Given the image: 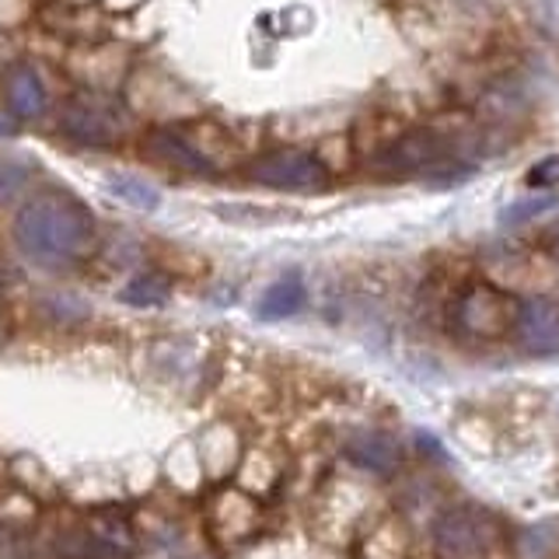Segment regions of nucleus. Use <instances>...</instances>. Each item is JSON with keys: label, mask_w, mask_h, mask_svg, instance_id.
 <instances>
[{"label": "nucleus", "mask_w": 559, "mask_h": 559, "mask_svg": "<svg viewBox=\"0 0 559 559\" xmlns=\"http://www.w3.org/2000/svg\"><path fill=\"white\" fill-rule=\"evenodd\" d=\"M556 206V197H532V200H518V203H511L500 214V224H507V227H514V224H524V221H532V217H538V214H546V210H552Z\"/></svg>", "instance_id": "obj_16"}, {"label": "nucleus", "mask_w": 559, "mask_h": 559, "mask_svg": "<svg viewBox=\"0 0 559 559\" xmlns=\"http://www.w3.org/2000/svg\"><path fill=\"white\" fill-rule=\"evenodd\" d=\"M60 559H122V546L109 532H70L60 542Z\"/></svg>", "instance_id": "obj_11"}, {"label": "nucleus", "mask_w": 559, "mask_h": 559, "mask_svg": "<svg viewBox=\"0 0 559 559\" xmlns=\"http://www.w3.org/2000/svg\"><path fill=\"white\" fill-rule=\"evenodd\" d=\"M14 241L39 266H67L95 245V221L67 192H39L17 210Z\"/></svg>", "instance_id": "obj_1"}, {"label": "nucleus", "mask_w": 559, "mask_h": 559, "mask_svg": "<svg viewBox=\"0 0 559 559\" xmlns=\"http://www.w3.org/2000/svg\"><path fill=\"white\" fill-rule=\"evenodd\" d=\"M147 147H154L157 154L165 157V162L179 165V168H186V171H214V162H210L206 154H200V151L192 147L186 136H179V133H168V130L151 133V136H147Z\"/></svg>", "instance_id": "obj_10"}, {"label": "nucleus", "mask_w": 559, "mask_h": 559, "mask_svg": "<svg viewBox=\"0 0 559 559\" xmlns=\"http://www.w3.org/2000/svg\"><path fill=\"white\" fill-rule=\"evenodd\" d=\"M459 319L465 329L479 332V336H493V332L503 325V297L497 290H472L468 297H462Z\"/></svg>", "instance_id": "obj_8"}, {"label": "nucleus", "mask_w": 559, "mask_h": 559, "mask_svg": "<svg viewBox=\"0 0 559 559\" xmlns=\"http://www.w3.org/2000/svg\"><path fill=\"white\" fill-rule=\"evenodd\" d=\"M514 332L521 349L535 357L559 354V308L546 297H524L514 305Z\"/></svg>", "instance_id": "obj_4"}, {"label": "nucleus", "mask_w": 559, "mask_h": 559, "mask_svg": "<svg viewBox=\"0 0 559 559\" xmlns=\"http://www.w3.org/2000/svg\"><path fill=\"white\" fill-rule=\"evenodd\" d=\"M14 130H11V122L8 119H0V136H11Z\"/></svg>", "instance_id": "obj_20"}, {"label": "nucleus", "mask_w": 559, "mask_h": 559, "mask_svg": "<svg viewBox=\"0 0 559 559\" xmlns=\"http://www.w3.org/2000/svg\"><path fill=\"white\" fill-rule=\"evenodd\" d=\"M528 182H532L535 189H542V186H559V157H549V162L535 165V168L528 171Z\"/></svg>", "instance_id": "obj_19"}, {"label": "nucleus", "mask_w": 559, "mask_h": 559, "mask_svg": "<svg viewBox=\"0 0 559 559\" xmlns=\"http://www.w3.org/2000/svg\"><path fill=\"white\" fill-rule=\"evenodd\" d=\"M105 189L112 192L116 200L130 203L136 210H157L162 206V192H157L154 186H147L144 179H136V175H127V171H105L102 175Z\"/></svg>", "instance_id": "obj_12"}, {"label": "nucleus", "mask_w": 559, "mask_h": 559, "mask_svg": "<svg viewBox=\"0 0 559 559\" xmlns=\"http://www.w3.org/2000/svg\"><path fill=\"white\" fill-rule=\"evenodd\" d=\"M25 186H28V171L8 162V157H0V203H14L25 192Z\"/></svg>", "instance_id": "obj_17"}, {"label": "nucleus", "mask_w": 559, "mask_h": 559, "mask_svg": "<svg viewBox=\"0 0 559 559\" xmlns=\"http://www.w3.org/2000/svg\"><path fill=\"white\" fill-rule=\"evenodd\" d=\"M119 301L130 305V308H157L168 301V280L144 273V276H133L127 287L119 290Z\"/></svg>", "instance_id": "obj_13"}, {"label": "nucleus", "mask_w": 559, "mask_h": 559, "mask_svg": "<svg viewBox=\"0 0 559 559\" xmlns=\"http://www.w3.org/2000/svg\"><path fill=\"white\" fill-rule=\"evenodd\" d=\"M346 459L364 472H374V476H389L402 462V448L395 437L381 433V430H364L354 433L346 441Z\"/></svg>", "instance_id": "obj_5"}, {"label": "nucleus", "mask_w": 559, "mask_h": 559, "mask_svg": "<svg viewBox=\"0 0 559 559\" xmlns=\"http://www.w3.org/2000/svg\"><path fill=\"white\" fill-rule=\"evenodd\" d=\"M437 162H444V140L433 133H413L381 157V165L392 171H419Z\"/></svg>", "instance_id": "obj_6"}, {"label": "nucleus", "mask_w": 559, "mask_h": 559, "mask_svg": "<svg viewBox=\"0 0 559 559\" xmlns=\"http://www.w3.org/2000/svg\"><path fill=\"white\" fill-rule=\"evenodd\" d=\"M556 546H559V524L556 521L535 524V528H524L518 535V556L521 559H549Z\"/></svg>", "instance_id": "obj_15"}, {"label": "nucleus", "mask_w": 559, "mask_h": 559, "mask_svg": "<svg viewBox=\"0 0 559 559\" xmlns=\"http://www.w3.org/2000/svg\"><path fill=\"white\" fill-rule=\"evenodd\" d=\"M63 130L81 140V144H109L112 140V127L105 122L98 112H87V109H67L63 112Z\"/></svg>", "instance_id": "obj_14"}, {"label": "nucleus", "mask_w": 559, "mask_h": 559, "mask_svg": "<svg viewBox=\"0 0 559 559\" xmlns=\"http://www.w3.org/2000/svg\"><path fill=\"white\" fill-rule=\"evenodd\" d=\"M305 284H301V276H280L276 284L266 287V294L259 297V308L255 314L262 322H280V319H290V314H297L305 308Z\"/></svg>", "instance_id": "obj_7"}, {"label": "nucleus", "mask_w": 559, "mask_h": 559, "mask_svg": "<svg viewBox=\"0 0 559 559\" xmlns=\"http://www.w3.org/2000/svg\"><path fill=\"white\" fill-rule=\"evenodd\" d=\"M489 538H493L489 521L476 507H454L433 524V546L444 559H476L486 552Z\"/></svg>", "instance_id": "obj_3"}, {"label": "nucleus", "mask_w": 559, "mask_h": 559, "mask_svg": "<svg viewBox=\"0 0 559 559\" xmlns=\"http://www.w3.org/2000/svg\"><path fill=\"white\" fill-rule=\"evenodd\" d=\"M556 259H559V231H556Z\"/></svg>", "instance_id": "obj_21"}, {"label": "nucleus", "mask_w": 559, "mask_h": 559, "mask_svg": "<svg viewBox=\"0 0 559 559\" xmlns=\"http://www.w3.org/2000/svg\"><path fill=\"white\" fill-rule=\"evenodd\" d=\"M245 179L262 189L284 192H319L329 186V168L308 151H273L245 168Z\"/></svg>", "instance_id": "obj_2"}, {"label": "nucleus", "mask_w": 559, "mask_h": 559, "mask_svg": "<svg viewBox=\"0 0 559 559\" xmlns=\"http://www.w3.org/2000/svg\"><path fill=\"white\" fill-rule=\"evenodd\" d=\"M46 311L52 314V319H60V322L87 319V305L81 301L78 294H52L49 301H46Z\"/></svg>", "instance_id": "obj_18"}, {"label": "nucleus", "mask_w": 559, "mask_h": 559, "mask_svg": "<svg viewBox=\"0 0 559 559\" xmlns=\"http://www.w3.org/2000/svg\"><path fill=\"white\" fill-rule=\"evenodd\" d=\"M8 102L17 119H39L46 112V87L28 67H14L8 78Z\"/></svg>", "instance_id": "obj_9"}]
</instances>
